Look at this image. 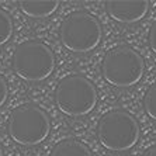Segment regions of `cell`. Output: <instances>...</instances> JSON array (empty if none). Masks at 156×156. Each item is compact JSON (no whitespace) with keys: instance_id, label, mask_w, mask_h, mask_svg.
I'll return each mask as SVG.
<instances>
[{"instance_id":"6da1fadb","label":"cell","mask_w":156,"mask_h":156,"mask_svg":"<svg viewBox=\"0 0 156 156\" xmlns=\"http://www.w3.org/2000/svg\"><path fill=\"white\" fill-rule=\"evenodd\" d=\"M7 129L11 139L23 146L40 145L48 138L51 121L47 113L35 104H23L9 117Z\"/></svg>"},{"instance_id":"7a4b0ae2","label":"cell","mask_w":156,"mask_h":156,"mask_svg":"<svg viewBox=\"0 0 156 156\" xmlns=\"http://www.w3.org/2000/svg\"><path fill=\"white\" fill-rule=\"evenodd\" d=\"M145 63L138 52L127 45H118L107 51L101 62L105 82L115 87H131L144 76Z\"/></svg>"},{"instance_id":"3957f363","label":"cell","mask_w":156,"mask_h":156,"mask_svg":"<svg viewBox=\"0 0 156 156\" xmlns=\"http://www.w3.org/2000/svg\"><path fill=\"white\" fill-rule=\"evenodd\" d=\"M55 104L69 117L87 115L97 104V90L87 77L69 75L59 82L55 90Z\"/></svg>"},{"instance_id":"277c9868","label":"cell","mask_w":156,"mask_h":156,"mask_svg":"<svg viewBox=\"0 0 156 156\" xmlns=\"http://www.w3.org/2000/svg\"><path fill=\"white\" fill-rule=\"evenodd\" d=\"M139 124L129 113L113 110L100 118L97 138L103 146L113 152L128 151L139 139Z\"/></svg>"},{"instance_id":"5b68a950","label":"cell","mask_w":156,"mask_h":156,"mask_svg":"<svg viewBox=\"0 0 156 156\" xmlns=\"http://www.w3.org/2000/svg\"><path fill=\"white\" fill-rule=\"evenodd\" d=\"M59 35L68 51L84 54L98 47L103 37V28L93 14L75 11L62 21Z\"/></svg>"},{"instance_id":"8992f818","label":"cell","mask_w":156,"mask_h":156,"mask_svg":"<svg viewBox=\"0 0 156 156\" xmlns=\"http://www.w3.org/2000/svg\"><path fill=\"white\" fill-rule=\"evenodd\" d=\"M13 69L27 82H42L55 70V55L40 41H26L13 54Z\"/></svg>"},{"instance_id":"52a82bcc","label":"cell","mask_w":156,"mask_h":156,"mask_svg":"<svg viewBox=\"0 0 156 156\" xmlns=\"http://www.w3.org/2000/svg\"><path fill=\"white\" fill-rule=\"evenodd\" d=\"M105 10L110 17L122 24L138 23L149 10L148 0H110L105 3Z\"/></svg>"},{"instance_id":"ba28073f","label":"cell","mask_w":156,"mask_h":156,"mask_svg":"<svg viewBox=\"0 0 156 156\" xmlns=\"http://www.w3.org/2000/svg\"><path fill=\"white\" fill-rule=\"evenodd\" d=\"M18 4L23 13L31 18L49 17L59 7V2L56 0H24Z\"/></svg>"},{"instance_id":"9c48e42d","label":"cell","mask_w":156,"mask_h":156,"mask_svg":"<svg viewBox=\"0 0 156 156\" xmlns=\"http://www.w3.org/2000/svg\"><path fill=\"white\" fill-rule=\"evenodd\" d=\"M51 156H93L90 149L76 139H66L54 146Z\"/></svg>"},{"instance_id":"30bf717a","label":"cell","mask_w":156,"mask_h":156,"mask_svg":"<svg viewBox=\"0 0 156 156\" xmlns=\"http://www.w3.org/2000/svg\"><path fill=\"white\" fill-rule=\"evenodd\" d=\"M13 35V20L7 11L0 9V47L9 42Z\"/></svg>"},{"instance_id":"8fae6325","label":"cell","mask_w":156,"mask_h":156,"mask_svg":"<svg viewBox=\"0 0 156 156\" xmlns=\"http://www.w3.org/2000/svg\"><path fill=\"white\" fill-rule=\"evenodd\" d=\"M144 108L152 120L156 121V83L148 89L144 97Z\"/></svg>"},{"instance_id":"7c38bea8","label":"cell","mask_w":156,"mask_h":156,"mask_svg":"<svg viewBox=\"0 0 156 156\" xmlns=\"http://www.w3.org/2000/svg\"><path fill=\"white\" fill-rule=\"evenodd\" d=\"M7 96H9V89H7V84H6V80L0 76V107L6 103Z\"/></svg>"},{"instance_id":"4fadbf2b","label":"cell","mask_w":156,"mask_h":156,"mask_svg":"<svg viewBox=\"0 0 156 156\" xmlns=\"http://www.w3.org/2000/svg\"><path fill=\"white\" fill-rule=\"evenodd\" d=\"M149 45H151V49H152L153 52L156 54V21L152 24V27H151V30H149Z\"/></svg>"},{"instance_id":"5bb4252c","label":"cell","mask_w":156,"mask_h":156,"mask_svg":"<svg viewBox=\"0 0 156 156\" xmlns=\"http://www.w3.org/2000/svg\"><path fill=\"white\" fill-rule=\"evenodd\" d=\"M142 156H156V145L151 146L145 151V152L142 153Z\"/></svg>"},{"instance_id":"9a60e30c","label":"cell","mask_w":156,"mask_h":156,"mask_svg":"<svg viewBox=\"0 0 156 156\" xmlns=\"http://www.w3.org/2000/svg\"><path fill=\"white\" fill-rule=\"evenodd\" d=\"M0 156H3V149H2V145H0Z\"/></svg>"}]
</instances>
